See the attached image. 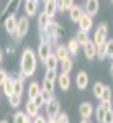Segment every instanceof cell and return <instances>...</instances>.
<instances>
[{
	"label": "cell",
	"instance_id": "cell-1",
	"mask_svg": "<svg viewBox=\"0 0 113 123\" xmlns=\"http://www.w3.org/2000/svg\"><path fill=\"white\" fill-rule=\"evenodd\" d=\"M36 56L35 51L31 48H25L21 53V59H20V71L23 77H31L36 72Z\"/></svg>",
	"mask_w": 113,
	"mask_h": 123
},
{
	"label": "cell",
	"instance_id": "cell-2",
	"mask_svg": "<svg viewBox=\"0 0 113 123\" xmlns=\"http://www.w3.org/2000/svg\"><path fill=\"white\" fill-rule=\"evenodd\" d=\"M107 35H108V25H107V23H100V25L97 26V30H95L94 39H92L95 43V46L105 44V43H107Z\"/></svg>",
	"mask_w": 113,
	"mask_h": 123
},
{
	"label": "cell",
	"instance_id": "cell-3",
	"mask_svg": "<svg viewBox=\"0 0 113 123\" xmlns=\"http://www.w3.org/2000/svg\"><path fill=\"white\" fill-rule=\"evenodd\" d=\"M3 25H5V30L8 35H13L17 38V28H18V18L15 15H10L3 20Z\"/></svg>",
	"mask_w": 113,
	"mask_h": 123
},
{
	"label": "cell",
	"instance_id": "cell-4",
	"mask_svg": "<svg viewBox=\"0 0 113 123\" xmlns=\"http://www.w3.org/2000/svg\"><path fill=\"white\" fill-rule=\"evenodd\" d=\"M112 110V102H100L98 107L95 108V118H97V123H103V117L107 112Z\"/></svg>",
	"mask_w": 113,
	"mask_h": 123
},
{
	"label": "cell",
	"instance_id": "cell-5",
	"mask_svg": "<svg viewBox=\"0 0 113 123\" xmlns=\"http://www.w3.org/2000/svg\"><path fill=\"white\" fill-rule=\"evenodd\" d=\"M28 30H30V20H28V17L25 15V17L18 18V28H17V39H20V38H25V36L28 35Z\"/></svg>",
	"mask_w": 113,
	"mask_h": 123
},
{
	"label": "cell",
	"instance_id": "cell-6",
	"mask_svg": "<svg viewBox=\"0 0 113 123\" xmlns=\"http://www.w3.org/2000/svg\"><path fill=\"white\" fill-rule=\"evenodd\" d=\"M59 113H61V104H59L57 98H54L46 105V115L48 118H57Z\"/></svg>",
	"mask_w": 113,
	"mask_h": 123
},
{
	"label": "cell",
	"instance_id": "cell-7",
	"mask_svg": "<svg viewBox=\"0 0 113 123\" xmlns=\"http://www.w3.org/2000/svg\"><path fill=\"white\" fill-rule=\"evenodd\" d=\"M92 28H94V18L84 12L82 18H80V21H79V30H80V31H85V33H89Z\"/></svg>",
	"mask_w": 113,
	"mask_h": 123
},
{
	"label": "cell",
	"instance_id": "cell-8",
	"mask_svg": "<svg viewBox=\"0 0 113 123\" xmlns=\"http://www.w3.org/2000/svg\"><path fill=\"white\" fill-rule=\"evenodd\" d=\"M53 54V51H51V46L44 43V41H41L39 43V48H38V57L43 61V62H46V59Z\"/></svg>",
	"mask_w": 113,
	"mask_h": 123
},
{
	"label": "cell",
	"instance_id": "cell-9",
	"mask_svg": "<svg viewBox=\"0 0 113 123\" xmlns=\"http://www.w3.org/2000/svg\"><path fill=\"white\" fill-rule=\"evenodd\" d=\"M79 113L82 117V120H89L92 115H94V107L90 102H82L80 107H79Z\"/></svg>",
	"mask_w": 113,
	"mask_h": 123
},
{
	"label": "cell",
	"instance_id": "cell-10",
	"mask_svg": "<svg viewBox=\"0 0 113 123\" xmlns=\"http://www.w3.org/2000/svg\"><path fill=\"white\" fill-rule=\"evenodd\" d=\"M75 85H77L79 90H85L87 89V85H89V74L85 71H80L77 74V77H75Z\"/></svg>",
	"mask_w": 113,
	"mask_h": 123
},
{
	"label": "cell",
	"instance_id": "cell-11",
	"mask_svg": "<svg viewBox=\"0 0 113 123\" xmlns=\"http://www.w3.org/2000/svg\"><path fill=\"white\" fill-rule=\"evenodd\" d=\"M84 8H85V13H87V15H90V17L94 18L95 15L98 13L100 5H98V2H97V0H87V2H85V5H84Z\"/></svg>",
	"mask_w": 113,
	"mask_h": 123
},
{
	"label": "cell",
	"instance_id": "cell-12",
	"mask_svg": "<svg viewBox=\"0 0 113 123\" xmlns=\"http://www.w3.org/2000/svg\"><path fill=\"white\" fill-rule=\"evenodd\" d=\"M44 13L51 20L54 18V15L57 13V2L56 0H48V2H44Z\"/></svg>",
	"mask_w": 113,
	"mask_h": 123
},
{
	"label": "cell",
	"instance_id": "cell-13",
	"mask_svg": "<svg viewBox=\"0 0 113 123\" xmlns=\"http://www.w3.org/2000/svg\"><path fill=\"white\" fill-rule=\"evenodd\" d=\"M84 53H85V57H87L89 61H92V59L97 57V46H95V43L92 39L84 46Z\"/></svg>",
	"mask_w": 113,
	"mask_h": 123
},
{
	"label": "cell",
	"instance_id": "cell-14",
	"mask_svg": "<svg viewBox=\"0 0 113 123\" xmlns=\"http://www.w3.org/2000/svg\"><path fill=\"white\" fill-rule=\"evenodd\" d=\"M25 113L28 115L30 118H36V117H39V108L35 105L33 100H28V102H26V105H25Z\"/></svg>",
	"mask_w": 113,
	"mask_h": 123
},
{
	"label": "cell",
	"instance_id": "cell-15",
	"mask_svg": "<svg viewBox=\"0 0 113 123\" xmlns=\"http://www.w3.org/2000/svg\"><path fill=\"white\" fill-rule=\"evenodd\" d=\"M41 87H39V84H38L36 80H33V82H30V85H28V98L30 100H35L38 95L41 94Z\"/></svg>",
	"mask_w": 113,
	"mask_h": 123
},
{
	"label": "cell",
	"instance_id": "cell-16",
	"mask_svg": "<svg viewBox=\"0 0 113 123\" xmlns=\"http://www.w3.org/2000/svg\"><path fill=\"white\" fill-rule=\"evenodd\" d=\"M25 12H26V17H35L38 13V2L36 0H26L25 2Z\"/></svg>",
	"mask_w": 113,
	"mask_h": 123
},
{
	"label": "cell",
	"instance_id": "cell-17",
	"mask_svg": "<svg viewBox=\"0 0 113 123\" xmlns=\"http://www.w3.org/2000/svg\"><path fill=\"white\" fill-rule=\"evenodd\" d=\"M82 15H84V10L80 8L79 5H74L72 8L69 10V17H71V20H72V21H75V23H79V21H80Z\"/></svg>",
	"mask_w": 113,
	"mask_h": 123
},
{
	"label": "cell",
	"instance_id": "cell-18",
	"mask_svg": "<svg viewBox=\"0 0 113 123\" xmlns=\"http://www.w3.org/2000/svg\"><path fill=\"white\" fill-rule=\"evenodd\" d=\"M57 85L61 87V90H69V87H71V77L69 74H59L57 77Z\"/></svg>",
	"mask_w": 113,
	"mask_h": 123
},
{
	"label": "cell",
	"instance_id": "cell-19",
	"mask_svg": "<svg viewBox=\"0 0 113 123\" xmlns=\"http://www.w3.org/2000/svg\"><path fill=\"white\" fill-rule=\"evenodd\" d=\"M51 21H53V20L49 18L44 12L38 15V26H39V30H41V33H43V31H44V30L49 26V23H51Z\"/></svg>",
	"mask_w": 113,
	"mask_h": 123
},
{
	"label": "cell",
	"instance_id": "cell-20",
	"mask_svg": "<svg viewBox=\"0 0 113 123\" xmlns=\"http://www.w3.org/2000/svg\"><path fill=\"white\" fill-rule=\"evenodd\" d=\"M54 54H56V57L59 59V62H61V61H64L66 57H69L67 46H64V44H57V46L54 48Z\"/></svg>",
	"mask_w": 113,
	"mask_h": 123
},
{
	"label": "cell",
	"instance_id": "cell-21",
	"mask_svg": "<svg viewBox=\"0 0 113 123\" xmlns=\"http://www.w3.org/2000/svg\"><path fill=\"white\" fill-rule=\"evenodd\" d=\"M44 66H46V69H49V71H57V66H59V59L56 57V54H54V53H53V54H51V56L46 59Z\"/></svg>",
	"mask_w": 113,
	"mask_h": 123
},
{
	"label": "cell",
	"instance_id": "cell-22",
	"mask_svg": "<svg viewBox=\"0 0 113 123\" xmlns=\"http://www.w3.org/2000/svg\"><path fill=\"white\" fill-rule=\"evenodd\" d=\"M23 80H25V77H23V76L17 77V79L13 80V94L23 95Z\"/></svg>",
	"mask_w": 113,
	"mask_h": 123
},
{
	"label": "cell",
	"instance_id": "cell-23",
	"mask_svg": "<svg viewBox=\"0 0 113 123\" xmlns=\"http://www.w3.org/2000/svg\"><path fill=\"white\" fill-rule=\"evenodd\" d=\"M13 80H15V79L8 76V79L5 80V84L2 85V89H3V92H5L7 97H12V95H13Z\"/></svg>",
	"mask_w": 113,
	"mask_h": 123
},
{
	"label": "cell",
	"instance_id": "cell-24",
	"mask_svg": "<svg viewBox=\"0 0 113 123\" xmlns=\"http://www.w3.org/2000/svg\"><path fill=\"white\" fill-rule=\"evenodd\" d=\"M59 64H61V72H62V74H69V72H71V69H72V66H74V62H72L71 56L66 57L64 61H61Z\"/></svg>",
	"mask_w": 113,
	"mask_h": 123
},
{
	"label": "cell",
	"instance_id": "cell-25",
	"mask_svg": "<svg viewBox=\"0 0 113 123\" xmlns=\"http://www.w3.org/2000/svg\"><path fill=\"white\" fill-rule=\"evenodd\" d=\"M75 41L80 44V46H85L89 41H90V38H89V33H85V31H77V35H75Z\"/></svg>",
	"mask_w": 113,
	"mask_h": 123
},
{
	"label": "cell",
	"instance_id": "cell-26",
	"mask_svg": "<svg viewBox=\"0 0 113 123\" xmlns=\"http://www.w3.org/2000/svg\"><path fill=\"white\" fill-rule=\"evenodd\" d=\"M66 46H67V51H69V54L75 56V54L79 53V46H80V44H79V43L75 41V38H74V39H71V41L67 43Z\"/></svg>",
	"mask_w": 113,
	"mask_h": 123
},
{
	"label": "cell",
	"instance_id": "cell-27",
	"mask_svg": "<svg viewBox=\"0 0 113 123\" xmlns=\"http://www.w3.org/2000/svg\"><path fill=\"white\" fill-rule=\"evenodd\" d=\"M72 7H74V2H71V0L57 2V12H69Z\"/></svg>",
	"mask_w": 113,
	"mask_h": 123
},
{
	"label": "cell",
	"instance_id": "cell-28",
	"mask_svg": "<svg viewBox=\"0 0 113 123\" xmlns=\"http://www.w3.org/2000/svg\"><path fill=\"white\" fill-rule=\"evenodd\" d=\"M103 87H105V84H102V82H95L94 84V95H95V98H102V92H103Z\"/></svg>",
	"mask_w": 113,
	"mask_h": 123
},
{
	"label": "cell",
	"instance_id": "cell-29",
	"mask_svg": "<svg viewBox=\"0 0 113 123\" xmlns=\"http://www.w3.org/2000/svg\"><path fill=\"white\" fill-rule=\"evenodd\" d=\"M26 120H28V115L25 112H15L13 115V123H26Z\"/></svg>",
	"mask_w": 113,
	"mask_h": 123
},
{
	"label": "cell",
	"instance_id": "cell-30",
	"mask_svg": "<svg viewBox=\"0 0 113 123\" xmlns=\"http://www.w3.org/2000/svg\"><path fill=\"white\" fill-rule=\"evenodd\" d=\"M57 77H59L57 71H49V69H46V74H44V79H46V80L53 82V84H56V82H57Z\"/></svg>",
	"mask_w": 113,
	"mask_h": 123
},
{
	"label": "cell",
	"instance_id": "cell-31",
	"mask_svg": "<svg viewBox=\"0 0 113 123\" xmlns=\"http://www.w3.org/2000/svg\"><path fill=\"white\" fill-rule=\"evenodd\" d=\"M100 102H112V89H110L108 85H105V87H103V92H102V98H100Z\"/></svg>",
	"mask_w": 113,
	"mask_h": 123
},
{
	"label": "cell",
	"instance_id": "cell-32",
	"mask_svg": "<svg viewBox=\"0 0 113 123\" xmlns=\"http://www.w3.org/2000/svg\"><path fill=\"white\" fill-rule=\"evenodd\" d=\"M41 97H43V100H44V104H49V102H51V100H54V98H56V97H54V92H48V90H41Z\"/></svg>",
	"mask_w": 113,
	"mask_h": 123
},
{
	"label": "cell",
	"instance_id": "cell-33",
	"mask_svg": "<svg viewBox=\"0 0 113 123\" xmlns=\"http://www.w3.org/2000/svg\"><path fill=\"white\" fill-rule=\"evenodd\" d=\"M8 102L10 105L13 107V108H17L20 104H21V95H17V94H13L12 97H8Z\"/></svg>",
	"mask_w": 113,
	"mask_h": 123
},
{
	"label": "cell",
	"instance_id": "cell-34",
	"mask_svg": "<svg viewBox=\"0 0 113 123\" xmlns=\"http://www.w3.org/2000/svg\"><path fill=\"white\" fill-rule=\"evenodd\" d=\"M105 48H107V57H112L113 61V39H107Z\"/></svg>",
	"mask_w": 113,
	"mask_h": 123
},
{
	"label": "cell",
	"instance_id": "cell-35",
	"mask_svg": "<svg viewBox=\"0 0 113 123\" xmlns=\"http://www.w3.org/2000/svg\"><path fill=\"white\" fill-rule=\"evenodd\" d=\"M97 57H98L100 61L107 57V48H105V44H102V46H97Z\"/></svg>",
	"mask_w": 113,
	"mask_h": 123
},
{
	"label": "cell",
	"instance_id": "cell-36",
	"mask_svg": "<svg viewBox=\"0 0 113 123\" xmlns=\"http://www.w3.org/2000/svg\"><path fill=\"white\" fill-rule=\"evenodd\" d=\"M54 85H56V84H53V82H49V80H46V79H44V80H43V87H41V89H43V90H48V92H54Z\"/></svg>",
	"mask_w": 113,
	"mask_h": 123
},
{
	"label": "cell",
	"instance_id": "cell-37",
	"mask_svg": "<svg viewBox=\"0 0 113 123\" xmlns=\"http://www.w3.org/2000/svg\"><path fill=\"white\" fill-rule=\"evenodd\" d=\"M57 123H69V117H67V113L61 112V113L57 115Z\"/></svg>",
	"mask_w": 113,
	"mask_h": 123
},
{
	"label": "cell",
	"instance_id": "cell-38",
	"mask_svg": "<svg viewBox=\"0 0 113 123\" xmlns=\"http://www.w3.org/2000/svg\"><path fill=\"white\" fill-rule=\"evenodd\" d=\"M33 102H35V105H36L38 108H41V107H46V104H44V100H43V97H41V95H38V97L35 98V100H33Z\"/></svg>",
	"mask_w": 113,
	"mask_h": 123
},
{
	"label": "cell",
	"instance_id": "cell-39",
	"mask_svg": "<svg viewBox=\"0 0 113 123\" xmlns=\"http://www.w3.org/2000/svg\"><path fill=\"white\" fill-rule=\"evenodd\" d=\"M8 79V74H7V71L5 69H0V85L5 84V80Z\"/></svg>",
	"mask_w": 113,
	"mask_h": 123
},
{
	"label": "cell",
	"instance_id": "cell-40",
	"mask_svg": "<svg viewBox=\"0 0 113 123\" xmlns=\"http://www.w3.org/2000/svg\"><path fill=\"white\" fill-rule=\"evenodd\" d=\"M103 123H113V110L107 112L103 117Z\"/></svg>",
	"mask_w": 113,
	"mask_h": 123
},
{
	"label": "cell",
	"instance_id": "cell-41",
	"mask_svg": "<svg viewBox=\"0 0 113 123\" xmlns=\"http://www.w3.org/2000/svg\"><path fill=\"white\" fill-rule=\"evenodd\" d=\"M33 123H46V118L44 117H36V118H33Z\"/></svg>",
	"mask_w": 113,
	"mask_h": 123
},
{
	"label": "cell",
	"instance_id": "cell-42",
	"mask_svg": "<svg viewBox=\"0 0 113 123\" xmlns=\"http://www.w3.org/2000/svg\"><path fill=\"white\" fill-rule=\"evenodd\" d=\"M46 123H57V118H46Z\"/></svg>",
	"mask_w": 113,
	"mask_h": 123
},
{
	"label": "cell",
	"instance_id": "cell-43",
	"mask_svg": "<svg viewBox=\"0 0 113 123\" xmlns=\"http://www.w3.org/2000/svg\"><path fill=\"white\" fill-rule=\"evenodd\" d=\"M2 59H3V54H2V49H0V64H2Z\"/></svg>",
	"mask_w": 113,
	"mask_h": 123
},
{
	"label": "cell",
	"instance_id": "cell-44",
	"mask_svg": "<svg viewBox=\"0 0 113 123\" xmlns=\"http://www.w3.org/2000/svg\"><path fill=\"white\" fill-rule=\"evenodd\" d=\"M110 74H112V77H113V62H112V67H110Z\"/></svg>",
	"mask_w": 113,
	"mask_h": 123
},
{
	"label": "cell",
	"instance_id": "cell-45",
	"mask_svg": "<svg viewBox=\"0 0 113 123\" xmlns=\"http://www.w3.org/2000/svg\"><path fill=\"white\" fill-rule=\"evenodd\" d=\"M80 123H90V122H89V120H82Z\"/></svg>",
	"mask_w": 113,
	"mask_h": 123
},
{
	"label": "cell",
	"instance_id": "cell-46",
	"mask_svg": "<svg viewBox=\"0 0 113 123\" xmlns=\"http://www.w3.org/2000/svg\"><path fill=\"white\" fill-rule=\"evenodd\" d=\"M0 123H8V120H2V122H0Z\"/></svg>",
	"mask_w": 113,
	"mask_h": 123
}]
</instances>
